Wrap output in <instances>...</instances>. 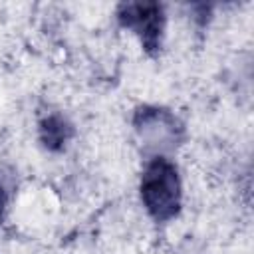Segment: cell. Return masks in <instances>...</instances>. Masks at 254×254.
<instances>
[{"label": "cell", "instance_id": "obj_1", "mask_svg": "<svg viewBox=\"0 0 254 254\" xmlns=\"http://www.w3.org/2000/svg\"><path fill=\"white\" fill-rule=\"evenodd\" d=\"M139 192L143 206L153 220H173L181 212L183 202V189L177 165L163 155L153 157L143 169Z\"/></svg>", "mask_w": 254, "mask_h": 254}, {"label": "cell", "instance_id": "obj_2", "mask_svg": "<svg viewBox=\"0 0 254 254\" xmlns=\"http://www.w3.org/2000/svg\"><path fill=\"white\" fill-rule=\"evenodd\" d=\"M117 20L139 38L147 54H159L165 30V12L159 2H121L117 6Z\"/></svg>", "mask_w": 254, "mask_h": 254}, {"label": "cell", "instance_id": "obj_3", "mask_svg": "<svg viewBox=\"0 0 254 254\" xmlns=\"http://www.w3.org/2000/svg\"><path fill=\"white\" fill-rule=\"evenodd\" d=\"M135 129L151 147H171L179 139L181 125L165 109L141 107L135 113Z\"/></svg>", "mask_w": 254, "mask_h": 254}, {"label": "cell", "instance_id": "obj_4", "mask_svg": "<svg viewBox=\"0 0 254 254\" xmlns=\"http://www.w3.org/2000/svg\"><path fill=\"white\" fill-rule=\"evenodd\" d=\"M71 137H73V127L65 117L52 113L40 121V141L48 151L52 153L64 151Z\"/></svg>", "mask_w": 254, "mask_h": 254}, {"label": "cell", "instance_id": "obj_5", "mask_svg": "<svg viewBox=\"0 0 254 254\" xmlns=\"http://www.w3.org/2000/svg\"><path fill=\"white\" fill-rule=\"evenodd\" d=\"M6 200H8V196H6V190H4V187L0 183V220H2L4 210H6Z\"/></svg>", "mask_w": 254, "mask_h": 254}]
</instances>
